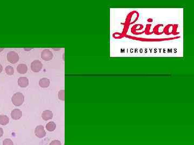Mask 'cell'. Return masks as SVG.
<instances>
[{
  "instance_id": "6da1fadb",
  "label": "cell",
  "mask_w": 194,
  "mask_h": 145,
  "mask_svg": "<svg viewBox=\"0 0 194 145\" xmlns=\"http://www.w3.org/2000/svg\"><path fill=\"white\" fill-rule=\"evenodd\" d=\"M12 104L16 106H19L23 104L25 102V96L21 93H15L12 98Z\"/></svg>"
},
{
  "instance_id": "7a4b0ae2",
  "label": "cell",
  "mask_w": 194,
  "mask_h": 145,
  "mask_svg": "<svg viewBox=\"0 0 194 145\" xmlns=\"http://www.w3.org/2000/svg\"><path fill=\"white\" fill-rule=\"evenodd\" d=\"M7 59L9 62L12 64H16L19 60L18 54L14 51L9 52L7 54Z\"/></svg>"
},
{
  "instance_id": "3957f363",
  "label": "cell",
  "mask_w": 194,
  "mask_h": 145,
  "mask_svg": "<svg viewBox=\"0 0 194 145\" xmlns=\"http://www.w3.org/2000/svg\"><path fill=\"white\" fill-rule=\"evenodd\" d=\"M35 134L38 138H43L46 137V132L44 126L42 125L37 126L35 130Z\"/></svg>"
},
{
  "instance_id": "277c9868",
  "label": "cell",
  "mask_w": 194,
  "mask_h": 145,
  "mask_svg": "<svg viewBox=\"0 0 194 145\" xmlns=\"http://www.w3.org/2000/svg\"><path fill=\"white\" fill-rule=\"evenodd\" d=\"M43 67L42 63L39 60H35L31 64V69L35 72H39Z\"/></svg>"
},
{
  "instance_id": "5b68a950",
  "label": "cell",
  "mask_w": 194,
  "mask_h": 145,
  "mask_svg": "<svg viewBox=\"0 0 194 145\" xmlns=\"http://www.w3.org/2000/svg\"><path fill=\"white\" fill-rule=\"evenodd\" d=\"M53 53L49 49H44L41 53V58L44 61L51 60L53 58Z\"/></svg>"
},
{
  "instance_id": "8992f818",
  "label": "cell",
  "mask_w": 194,
  "mask_h": 145,
  "mask_svg": "<svg viewBox=\"0 0 194 145\" xmlns=\"http://www.w3.org/2000/svg\"><path fill=\"white\" fill-rule=\"evenodd\" d=\"M178 28V25H168L165 26V28L163 29V32L166 35L173 34L176 31Z\"/></svg>"
},
{
  "instance_id": "52a82bcc",
  "label": "cell",
  "mask_w": 194,
  "mask_h": 145,
  "mask_svg": "<svg viewBox=\"0 0 194 145\" xmlns=\"http://www.w3.org/2000/svg\"><path fill=\"white\" fill-rule=\"evenodd\" d=\"M11 117L14 120H18L22 117V112L20 109H14L12 111Z\"/></svg>"
},
{
  "instance_id": "ba28073f",
  "label": "cell",
  "mask_w": 194,
  "mask_h": 145,
  "mask_svg": "<svg viewBox=\"0 0 194 145\" xmlns=\"http://www.w3.org/2000/svg\"><path fill=\"white\" fill-rule=\"evenodd\" d=\"M18 84L22 88H26L29 85V80L26 77H20L18 80Z\"/></svg>"
},
{
  "instance_id": "9c48e42d",
  "label": "cell",
  "mask_w": 194,
  "mask_h": 145,
  "mask_svg": "<svg viewBox=\"0 0 194 145\" xmlns=\"http://www.w3.org/2000/svg\"><path fill=\"white\" fill-rule=\"evenodd\" d=\"M52 117H53V113L50 110H46L43 111L42 114V118L44 121H49L51 119Z\"/></svg>"
},
{
  "instance_id": "30bf717a",
  "label": "cell",
  "mask_w": 194,
  "mask_h": 145,
  "mask_svg": "<svg viewBox=\"0 0 194 145\" xmlns=\"http://www.w3.org/2000/svg\"><path fill=\"white\" fill-rule=\"evenodd\" d=\"M17 71L20 74H24L27 72L28 71V67L27 66L24 64H18L17 67Z\"/></svg>"
},
{
  "instance_id": "8fae6325",
  "label": "cell",
  "mask_w": 194,
  "mask_h": 145,
  "mask_svg": "<svg viewBox=\"0 0 194 145\" xmlns=\"http://www.w3.org/2000/svg\"><path fill=\"white\" fill-rule=\"evenodd\" d=\"M50 81L48 78H42L39 81V85L41 88H48L50 85Z\"/></svg>"
},
{
  "instance_id": "7c38bea8",
  "label": "cell",
  "mask_w": 194,
  "mask_h": 145,
  "mask_svg": "<svg viewBox=\"0 0 194 145\" xmlns=\"http://www.w3.org/2000/svg\"><path fill=\"white\" fill-rule=\"evenodd\" d=\"M9 122V118L6 115H0V125H7Z\"/></svg>"
},
{
  "instance_id": "4fadbf2b",
  "label": "cell",
  "mask_w": 194,
  "mask_h": 145,
  "mask_svg": "<svg viewBox=\"0 0 194 145\" xmlns=\"http://www.w3.org/2000/svg\"><path fill=\"white\" fill-rule=\"evenodd\" d=\"M56 128V125L53 121H50L46 125V129L49 132H53Z\"/></svg>"
},
{
  "instance_id": "5bb4252c",
  "label": "cell",
  "mask_w": 194,
  "mask_h": 145,
  "mask_svg": "<svg viewBox=\"0 0 194 145\" xmlns=\"http://www.w3.org/2000/svg\"><path fill=\"white\" fill-rule=\"evenodd\" d=\"M163 26V25L162 24H159V25H156L153 30V32L157 35H160L163 33V32H161L160 31V28H162Z\"/></svg>"
},
{
  "instance_id": "9a60e30c",
  "label": "cell",
  "mask_w": 194,
  "mask_h": 145,
  "mask_svg": "<svg viewBox=\"0 0 194 145\" xmlns=\"http://www.w3.org/2000/svg\"><path fill=\"white\" fill-rule=\"evenodd\" d=\"M5 70L8 75H12L14 73V68L11 66H7L5 68Z\"/></svg>"
},
{
  "instance_id": "2e32d148",
  "label": "cell",
  "mask_w": 194,
  "mask_h": 145,
  "mask_svg": "<svg viewBox=\"0 0 194 145\" xmlns=\"http://www.w3.org/2000/svg\"><path fill=\"white\" fill-rule=\"evenodd\" d=\"M58 98L61 101L65 100V91L64 90H61L58 92Z\"/></svg>"
},
{
  "instance_id": "e0dca14e",
  "label": "cell",
  "mask_w": 194,
  "mask_h": 145,
  "mask_svg": "<svg viewBox=\"0 0 194 145\" xmlns=\"http://www.w3.org/2000/svg\"><path fill=\"white\" fill-rule=\"evenodd\" d=\"M151 27H152V25L150 24H148L146 26V29H145V34H146L147 35L152 34L153 32H151V31H150Z\"/></svg>"
},
{
  "instance_id": "ac0fdd59",
  "label": "cell",
  "mask_w": 194,
  "mask_h": 145,
  "mask_svg": "<svg viewBox=\"0 0 194 145\" xmlns=\"http://www.w3.org/2000/svg\"><path fill=\"white\" fill-rule=\"evenodd\" d=\"M3 145H14V142L10 139H5L3 141Z\"/></svg>"
},
{
  "instance_id": "d6986e66",
  "label": "cell",
  "mask_w": 194,
  "mask_h": 145,
  "mask_svg": "<svg viewBox=\"0 0 194 145\" xmlns=\"http://www.w3.org/2000/svg\"><path fill=\"white\" fill-rule=\"evenodd\" d=\"M49 145H62V143L59 140H54L50 143Z\"/></svg>"
},
{
  "instance_id": "ffe728a7",
  "label": "cell",
  "mask_w": 194,
  "mask_h": 145,
  "mask_svg": "<svg viewBox=\"0 0 194 145\" xmlns=\"http://www.w3.org/2000/svg\"><path fill=\"white\" fill-rule=\"evenodd\" d=\"M3 133H4L3 129H2L1 127H0V138L3 136Z\"/></svg>"
},
{
  "instance_id": "44dd1931",
  "label": "cell",
  "mask_w": 194,
  "mask_h": 145,
  "mask_svg": "<svg viewBox=\"0 0 194 145\" xmlns=\"http://www.w3.org/2000/svg\"><path fill=\"white\" fill-rule=\"evenodd\" d=\"M2 70H3V67L1 64H0V73L2 72Z\"/></svg>"
},
{
  "instance_id": "7402d4cb",
  "label": "cell",
  "mask_w": 194,
  "mask_h": 145,
  "mask_svg": "<svg viewBox=\"0 0 194 145\" xmlns=\"http://www.w3.org/2000/svg\"><path fill=\"white\" fill-rule=\"evenodd\" d=\"M3 49H4V48H0V52H1Z\"/></svg>"
}]
</instances>
